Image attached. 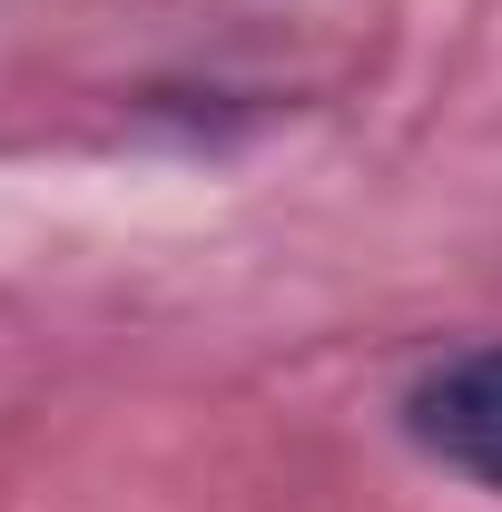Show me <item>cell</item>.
Segmentation results:
<instances>
[{
  "label": "cell",
  "mask_w": 502,
  "mask_h": 512,
  "mask_svg": "<svg viewBox=\"0 0 502 512\" xmlns=\"http://www.w3.org/2000/svg\"><path fill=\"white\" fill-rule=\"evenodd\" d=\"M404 434L434 453L443 473L502 493V345H463V355L424 365L414 394H404Z\"/></svg>",
  "instance_id": "obj_1"
}]
</instances>
